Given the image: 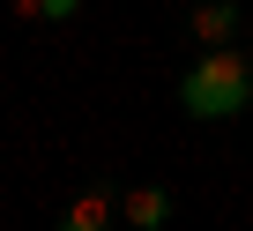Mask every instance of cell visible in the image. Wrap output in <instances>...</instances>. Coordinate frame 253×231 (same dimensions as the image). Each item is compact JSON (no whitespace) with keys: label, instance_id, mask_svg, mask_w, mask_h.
Instances as JSON below:
<instances>
[{"label":"cell","instance_id":"cell-5","mask_svg":"<svg viewBox=\"0 0 253 231\" xmlns=\"http://www.w3.org/2000/svg\"><path fill=\"white\" fill-rule=\"evenodd\" d=\"M8 8H15V23H67L82 0H8Z\"/></svg>","mask_w":253,"mask_h":231},{"label":"cell","instance_id":"cell-2","mask_svg":"<svg viewBox=\"0 0 253 231\" xmlns=\"http://www.w3.org/2000/svg\"><path fill=\"white\" fill-rule=\"evenodd\" d=\"M194 38H201V52H216V45H231L238 38V0H194Z\"/></svg>","mask_w":253,"mask_h":231},{"label":"cell","instance_id":"cell-4","mask_svg":"<svg viewBox=\"0 0 253 231\" xmlns=\"http://www.w3.org/2000/svg\"><path fill=\"white\" fill-rule=\"evenodd\" d=\"M112 216H119V209H112V194H104V186H82V194L67 201L60 231H112Z\"/></svg>","mask_w":253,"mask_h":231},{"label":"cell","instance_id":"cell-3","mask_svg":"<svg viewBox=\"0 0 253 231\" xmlns=\"http://www.w3.org/2000/svg\"><path fill=\"white\" fill-rule=\"evenodd\" d=\"M119 216L134 224V231H164V224H171V194H164V186H126Z\"/></svg>","mask_w":253,"mask_h":231},{"label":"cell","instance_id":"cell-1","mask_svg":"<svg viewBox=\"0 0 253 231\" xmlns=\"http://www.w3.org/2000/svg\"><path fill=\"white\" fill-rule=\"evenodd\" d=\"M179 104L194 112V120H238V112L253 104V60L238 45H216L201 60H186L179 75Z\"/></svg>","mask_w":253,"mask_h":231}]
</instances>
